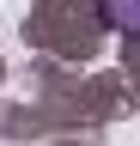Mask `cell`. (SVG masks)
<instances>
[{
	"label": "cell",
	"mask_w": 140,
	"mask_h": 146,
	"mask_svg": "<svg viewBox=\"0 0 140 146\" xmlns=\"http://www.w3.org/2000/svg\"><path fill=\"white\" fill-rule=\"evenodd\" d=\"M104 18H110L116 31H140V0H110V12H104Z\"/></svg>",
	"instance_id": "6da1fadb"
}]
</instances>
